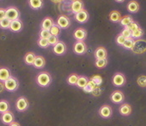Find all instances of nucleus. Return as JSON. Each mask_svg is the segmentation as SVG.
I'll return each mask as SVG.
<instances>
[{
	"instance_id": "nucleus-1",
	"label": "nucleus",
	"mask_w": 146,
	"mask_h": 126,
	"mask_svg": "<svg viewBox=\"0 0 146 126\" xmlns=\"http://www.w3.org/2000/svg\"><path fill=\"white\" fill-rule=\"evenodd\" d=\"M51 75L48 73L43 71L41 73H39L38 74V76L36 77V82L37 84L40 86V87H48L50 84H51Z\"/></svg>"
},
{
	"instance_id": "nucleus-2",
	"label": "nucleus",
	"mask_w": 146,
	"mask_h": 126,
	"mask_svg": "<svg viewBox=\"0 0 146 126\" xmlns=\"http://www.w3.org/2000/svg\"><path fill=\"white\" fill-rule=\"evenodd\" d=\"M3 84H4L5 90H7L9 92L16 91L18 90V88H19V85L18 80L15 77H13V76L9 78L6 81H4Z\"/></svg>"
},
{
	"instance_id": "nucleus-3",
	"label": "nucleus",
	"mask_w": 146,
	"mask_h": 126,
	"mask_svg": "<svg viewBox=\"0 0 146 126\" xmlns=\"http://www.w3.org/2000/svg\"><path fill=\"white\" fill-rule=\"evenodd\" d=\"M19 17H20V12L16 7L11 6L6 9V19L13 21V20L19 19Z\"/></svg>"
},
{
	"instance_id": "nucleus-4",
	"label": "nucleus",
	"mask_w": 146,
	"mask_h": 126,
	"mask_svg": "<svg viewBox=\"0 0 146 126\" xmlns=\"http://www.w3.org/2000/svg\"><path fill=\"white\" fill-rule=\"evenodd\" d=\"M132 51L135 54H143L146 51V41L143 39L136 40L134 43Z\"/></svg>"
},
{
	"instance_id": "nucleus-5",
	"label": "nucleus",
	"mask_w": 146,
	"mask_h": 126,
	"mask_svg": "<svg viewBox=\"0 0 146 126\" xmlns=\"http://www.w3.org/2000/svg\"><path fill=\"white\" fill-rule=\"evenodd\" d=\"M29 106V100L23 97V96H21L19 97L17 101H16V109L19 112H24L28 109Z\"/></svg>"
},
{
	"instance_id": "nucleus-6",
	"label": "nucleus",
	"mask_w": 146,
	"mask_h": 126,
	"mask_svg": "<svg viewBox=\"0 0 146 126\" xmlns=\"http://www.w3.org/2000/svg\"><path fill=\"white\" fill-rule=\"evenodd\" d=\"M57 24L58 25V27L60 29H68L70 26L71 22H70V19H69V18L68 16L64 15V14H61L58 18Z\"/></svg>"
},
{
	"instance_id": "nucleus-7",
	"label": "nucleus",
	"mask_w": 146,
	"mask_h": 126,
	"mask_svg": "<svg viewBox=\"0 0 146 126\" xmlns=\"http://www.w3.org/2000/svg\"><path fill=\"white\" fill-rule=\"evenodd\" d=\"M74 19L75 20L79 23H86L89 19H90V14L87 10H85L84 9L83 10H81L80 12H79L78 13L75 14L74 16Z\"/></svg>"
},
{
	"instance_id": "nucleus-8",
	"label": "nucleus",
	"mask_w": 146,
	"mask_h": 126,
	"mask_svg": "<svg viewBox=\"0 0 146 126\" xmlns=\"http://www.w3.org/2000/svg\"><path fill=\"white\" fill-rule=\"evenodd\" d=\"M86 50H87V47L84 41H77L74 45V52L76 54L79 55L84 54Z\"/></svg>"
},
{
	"instance_id": "nucleus-9",
	"label": "nucleus",
	"mask_w": 146,
	"mask_h": 126,
	"mask_svg": "<svg viewBox=\"0 0 146 126\" xmlns=\"http://www.w3.org/2000/svg\"><path fill=\"white\" fill-rule=\"evenodd\" d=\"M66 45L63 41H58L55 45L53 47V51L57 55H63L66 53Z\"/></svg>"
},
{
	"instance_id": "nucleus-10",
	"label": "nucleus",
	"mask_w": 146,
	"mask_h": 126,
	"mask_svg": "<svg viewBox=\"0 0 146 126\" xmlns=\"http://www.w3.org/2000/svg\"><path fill=\"white\" fill-rule=\"evenodd\" d=\"M125 77L123 74L121 73H116L113 76L112 82L113 85L117 86V87H120L123 86L125 84Z\"/></svg>"
},
{
	"instance_id": "nucleus-11",
	"label": "nucleus",
	"mask_w": 146,
	"mask_h": 126,
	"mask_svg": "<svg viewBox=\"0 0 146 126\" xmlns=\"http://www.w3.org/2000/svg\"><path fill=\"white\" fill-rule=\"evenodd\" d=\"M110 99L113 103H122L124 99V94L119 90H115L112 93V94L110 96Z\"/></svg>"
},
{
	"instance_id": "nucleus-12",
	"label": "nucleus",
	"mask_w": 146,
	"mask_h": 126,
	"mask_svg": "<svg viewBox=\"0 0 146 126\" xmlns=\"http://www.w3.org/2000/svg\"><path fill=\"white\" fill-rule=\"evenodd\" d=\"M99 114L104 119H108L112 115V109L110 105H103L99 110Z\"/></svg>"
},
{
	"instance_id": "nucleus-13",
	"label": "nucleus",
	"mask_w": 146,
	"mask_h": 126,
	"mask_svg": "<svg viewBox=\"0 0 146 126\" xmlns=\"http://www.w3.org/2000/svg\"><path fill=\"white\" fill-rule=\"evenodd\" d=\"M1 120L4 125H10L14 121V115L12 113L11 111H7L1 115Z\"/></svg>"
},
{
	"instance_id": "nucleus-14",
	"label": "nucleus",
	"mask_w": 146,
	"mask_h": 126,
	"mask_svg": "<svg viewBox=\"0 0 146 126\" xmlns=\"http://www.w3.org/2000/svg\"><path fill=\"white\" fill-rule=\"evenodd\" d=\"M86 37H87V32L85 29H84L82 28H78L74 32V38L77 41H84V40H85Z\"/></svg>"
},
{
	"instance_id": "nucleus-15",
	"label": "nucleus",
	"mask_w": 146,
	"mask_h": 126,
	"mask_svg": "<svg viewBox=\"0 0 146 126\" xmlns=\"http://www.w3.org/2000/svg\"><path fill=\"white\" fill-rule=\"evenodd\" d=\"M83 9H84V3L82 0H74L72 2L71 11L73 13L76 14Z\"/></svg>"
},
{
	"instance_id": "nucleus-16",
	"label": "nucleus",
	"mask_w": 146,
	"mask_h": 126,
	"mask_svg": "<svg viewBox=\"0 0 146 126\" xmlns=\"http://www.w3.org/2000/svg\"><path fill=\"white\" fill-rule=\"evenodd\" d=\"M23 29V23L21 20L16 19L11 21L10 26H9V30L13 32V33H19Z\"/></svg>"
},
{
	"instance_id": "nucleus-17",
	"label": "nucleus",
	"mask_w": 146,
	"mask_h": 126,
	"mask_svg": "<svg viewBox=\"0 0 146 126\" xmlns=\"http://www.w3.org/2000/svg\"><path fill=\"white\" fill-rule=\"evenodd\" d=\"M107 50L104 47H98L96 50L94 51V57L96 59H101V58H107Z\"/></svg>"
},
{
	"instance_id": "nucleus-18",
	"label": "nucleus",
	"mask_w": 146,
	"mask_h": 126,
	"mask_svg": "<svg viewBox=\"0 0 146 126\" xmlns=\"http://www.w3.org/2000/svg\"><path fill=\"white\" fill-rule=\"evenodd\" d=\"M127 9L129 13H137L139 10V4L137 1L135 0H131L127 4Z\"/></svg>"
},
{
	"instance_id": "nucleus-19",
	"label": "nucleus",
	"mask_w": 146,
	"mask_h": 126,
	"mask_svg": "<svg viewBox=\"0 0 146 126\" xmlns=\"http://www.w3.org/2000/svg\"><path fill=\"white\" fill-rule=\"evenodd\" d=\"M29 5L32 9L39 10L44 6V1L43 0H29Z\"/></svg>"
},
{
	"instance_id": "nucleus-20",
	"label": "nucleus",
	"mask_w": 146,
	"mask_h": 126,
	"mask_svg": "<svg viewBox=\"0 0 146 126\" xmlns=\"http://www.w3.org/2000/svg\"><path fill=\"white\" fill-rule=\"evenodd\" d=\"M54 20L52 18L50 17H46L43 19L42 23H41V29H45V30H50L51 27L54 24Z\"/></svg>"
},
{
	"instance_id": "nucleus-21",
	"label": "nucleus",
	"mask_w": 146,
	"mask_h": 126,
	"mask_svg": "<svg viewBox=\"0 0 146 126\" xmlns=\"http://www.w3.org/2000/svg\"><path fill=\"white\" fill-rule=\"evenodd\" d=\"M11 76V73H10L9 69L5 68V67H1L0 68V81L1 82L6 81Z\"/></svg>"
},
{
	"instance_id": "nucleus-22",
	"label": "nucleus",
	"mask_w": 146,
	"mask_h": 126,
	"mask_svg": "<svg viewBox=\"0 0 146 126\" xmlns=\"http://www.w3.org/2000/svg\"><path fill=\"white\" fill-rule=\"evenodd\" d=\"M33 65L36 69H42V68H44L45 65V58L43 56H41V55L36 56Z\"/></svg>"
},
{
	"instance_id": "nucleus-23",
	"label": "nucleus",
	"mask_w": 146,
	"mask_h": 126,
	"mask_svg": "<svg viewBox=\"0 0 146 126\" xmlns=\"http://www.w3.org/2000/svg\"><path fill=\"white\" fill-rule=\"evenodd\" d=\"M109 18H110V20L113 23H119L122 17H121V14L117 10H113L110 12Z\"/></svg>"
},
{
	"instance_id": "nucleus-24",
	"label": "nucleus",
	"mask_w": 146,
	"mask_h": 126,
	"mask_svg": "<svg viewBox=\"0 0 146 126\" xmlns=\"http://www.w3.org/2000/svg\"><path fill=\"white\" fill-rule=\"evenodd\" d=\"M132 108L129 103H123L119 108V113L124 116H128L131 114Z\"/></svg>"
},
{
	"instance_id": "nucleus-25",
	"label": "nucleus",
	"mask_w": 146,
	"mask_h": 126,
	"mask_svg": "<svg viewBox=\"0 0 146 126\" xmlns=\"http://www.w3.org/2000/svg\"><path fill=\"white\" fill-rule=\"evenodd\" d=\"M35 57H36V55L33 52H28L25 54V56H24V62H25V64H28V65H33Z\"/></svg>"
},
{
	"instance_id": "nucleus-26",
	"label": "nucleus",
	"mask_w": 146,
	"mask_h": 126,
	"mask_svg": "<svg viewBox=\"0 0 146 126\" xmlns=\"http://www.w3.org/2000/svg\"><path fill=\"white\" fill-rule=\"evenodd\" d=\"M89 82V79L85 76H79L78 81H77V84H76V86L79 87L80 89H83L84 87L86 86V84H88Z\"/></svg>"
},
{
	"instance_id": "nucleus-27",
	"label": "nucleus",
	"mask_w": 146,
	"mask_h": 126,
	"mask_svg": "<svg viewBox=\"0 0 146 126\" xmlns=\"http://www.w3.org/2000/svg\"><path fill=\"white\" fill-rule=\"evenodd\" d=\"M9 110V103L7 100H0V114H3Z\"/></svg>"
},
{
	"instance_id": "nucleus-28",
	"label": "nucleus",
	"mask_w": 146,
	"mask_h": 126,
	"mask_svg": "<svg viewBox=\"0 0 146 126\" xmlns=\"http://www.w3.org/2000/svg\"><path fill=\"white\" fill-rule=\"evenodd\" d=\"M97 87V85L94 83V81H92L91 80H89L88 84H86L85 87L83 88V90L85 92V93H92V91Z\"/></svg>"
},
{
	"instance_id": "nucleus-29",
	"label": "nucleus",
	"mask_w": 146,
	"mask_h": 126,
	"mask_svg": "<svg viewBox=\"0 0 146 126\" xmlns=\"http://www.w3.org/2000/svg\"><path fill=\"white\" fill-rule=\"evenodd\" d=\"M133 21H134V20H133V19H132L131 16H129V15H125L123 18H121L119 23H120V24H121L122 26L127 27L129 24H130Z\"/></svg>"
},
{
	"instance_id": "nucleus-30",
	"label": "nucleus",
	"mask_w": 146,
	"mask_h": 126,
	"mask_svg": "<svg viewBox=\"0 0 146 126\" xmlns=\"http://www.w3.org/2000/svg\"><path fill=\"white\" fill-rule=\"evenodd\" d=\"M79 77V76L77 74H70L68 77V84H70V85H76Z\"/></svg>"
},
{
	"instance_id": "nucleus-31",
	"label": "nucleus",
	"mask_w": 146,
	"mask_h": 126,
	"mask_svg": "<svg viewBox=\"0 0 146 126\" xmlns=\"http://www.w3.org/2000/svg\"><path fill=\"white\" fill-rule=\"evenodd\" d=\"M49 32H50L51 35H53V36H56V37H58V35L60 34V32H61V29H60V28L58 27V25L57 23H54V24H53V26L51 27V29H50Z\"/></svg>"
},
{
	"instance_id": "nucleus-32",
	"label": "nucleus",
	"mask_w": 146,
	"mask_h": 126,
	"mask_svg": "<svg viewBox=\"0 0 146 126\" xmlns=\"http://www.w3.org/2000/svg\"><path fill=\"white\" fill-rule=\"evenodd\" d=\"M108 64V60L107 58H101V59H96L95 61V66L98 69H103L104 67H106Z\"/></svg>"
},
{
	"instance_id": "nucleus-33",
	"label": "nucleus",
	"mask_w": 146,
	"mask_h": 126,
	"mask_svg": "<svg viewBox=\"0 0 146 126\" xmlns=\"http://www.w3.org/2000/svg\"><path fill=\"white\" fill-rule=\"evenodd\" d=\"M134 43H135V40L134 38H126L125 42L123 44V47L126 49H129V50H132L133 48V46H134Z\"/></svg>"
},
{
	"instance_id": "nucleus-34",
	"label": "nucleus",
	"mask_w": 146,
	"mask_h": 126,
	"mask_svg": "<svg viewBox=\"0 0 146 126\" xmlns=\"http://www.w3.org/2000/svg\"><path fill=\"white\" fill-rule=\"evenodd\" d=\"M10 23H11V20L5 18L0 21V28L2 29H9Z\"/></svg>"
},
{
	"instance_id": "nucleus-35",
	"label": "nucleus",
	"mask_w": 146,
	"mask_h": 126,
	"mask_svg": "<svg viewBox=\"0 0 146 126\" xmlns=\"http://www.w3.org/2000/svg\"><path fill=\"white\" fill-rule=\"evenodd\" d=\"M144 35V31L141 28H139L137 29L136 30L132 32V34H131V38H139L140 37H142Z\"/></svg>"
},
{
	"instance_id": "nucleus-36",
	"label": "nucleus",
	"mask_w": 146,
	"mask_h": 126,
	"mask_svg": "<svg viewBox=\"0 0 146 126\" xmlns=\"http://www.w3.org/2000/svg\"><path fill=\"white\" fill-rule=\"evenodd\" d=\"M38 45L39 46L40 48H47L49 46V44H48V39L39 38H38Z\"/></svg>"
},
{
	"instance_id": "nucleus-37",
	"label": "nucleus",
	"mask_w": 146,
	"mask_h": 126,
	"mask_svg": "<svg viewBox=\"0 0 146 126\" xmlns=\"http://www.w3.org/2000/svg\"><path fill=\"white\" fill-rule=\"evenodd\" d=\"M90 80L92 81H94V83L97 86H100L102 84V82H103V79H102L101 76H100V75H94V76L91 77Z\"/></svg>"
},
{
	"instance_id": "nucleus-38",
	"label": "nucleus",
	"mask_w": 146,
	"mask_h": 126,
	"mask_svg": "<svg viewBox=\"0 0 146 126\" xmlns=\"http://www.w3.org/2000/svg\"><path fill=\"white\" fill-rule=\"evenodd\" d=\"M137 84L140 87H146V76L141 75L137 79Z\"/></svg>"
},
{
	"instance_id": "nucleus-39",
	"label": "nucleus",
	"mask_w": 146,
	"mask_h": 126,
	"mask_svg": "<svg viewBox=\"0 0 146 126\" xmlns=\"http://www.w3.org/2000/svg\"><path fill=\"white\" fill-rule=\"evenodd\" d=\"M50 36H51V34H50L49 30L41 29V31H40V33H39V38H41L48 39Z\"/></svg>"
},
{
	"instance_id": "nucleus-40",
	"label": "nucleus",
	"mask_w": 146,
	"mask_h": 126,
	"mask_svg": "<svg viewBox=\"0 0 146 126\" xmlns=\"http://www.w3.org/2000/svg\"><path fill=\"white\" fill-rule=\"evenodd\" d=\"M48 44H49V46H54L59 40H58V37L51 35V36L48 38Z\"/></svg>"
},
{
	"instance_id": "nucleus-41",
	"label": "nucleus",
	"mask_w": 146,
	"mask_h": 126,
	"mask_svg": "<svg viewBox=\"0 0 146 126\" xmlns=\"http://www.w3.org/2000/svg\"><path fill=\"white\" fill-rule=\"evenodd\" d=\"M121 34L124 36L125 38H131V34H132V32L128 29V28H124V29H123V31L121 32Z\"/></svg>"
},
{
	"instance_id": "nucleus-42",
	"label": "nucleus",
	"mask_w": 146,
	"mask_h": 126,
	"mask_svg": "<svg viewBox=\"0 0 146 126\" xmlns=\"http://www.w3.org/2000/svg\"><path fill=\"white\" fill-rule=\"evenodd\" d=\"M125 40H126V38H124L123 35L121 34H119L117 36V38H116V43L119 44V45H121L123 46L124 44V43L125 42Z\"/></svg>"
},
{
	"instance_id": "nucleus-43",
	"label": "nucleus",
	"mask_w": 146,
	"mask_h": 126,
	"mask_svg": "<svg viewBox=\"0 0 146 126\" xmlns=\"http://www.w3.org/2000/svg\"><path fill=\"white\" fill-rule=\"evenodd\" d=\"M126 28H128L131 32H133V31H135V30H136L137 29H139V25L136 23V22L133 21V22L130 23V24H129Z\"/></svg>"
},
{
	"instance_id": "nucleus-44",
	"label": "nucleus",
	"mask_w": 146,
	"mask_h": 126,
	"mask_svg": "<svg viewBox=\"0 0 146 126\" xmlns=\"http://www.w3.org/2000/svg\"><path fill=\"white\" fill-rule=\"evenodd\" d=\"M92 94H93V95H94V96H99V95H100V94H101V90H100V88L99 86H97V87L92 91Z\"/></svg>"
},
{
	"instance_id": "nucleus-45",
	"label": "nucleus",
	"mask_w": 146,
	"mask_h": 126,
	"mask_svg": "<svg viewBox=\"0 0 146 126\" xmlns=\"http://www.w3.org/2000/svg\"><path fill=\"white\" fill-rule=\"evenodd\" d=\"M6 18V9H0V21Z\"/></svg>"
},
{
	"instance_id": "nucleus-46",
	"label": "nucleus",
	"mask_w": 146,
	"mask_h": 126,
	"mask_svg": "<svg viewBox=\"0 0 146 126\" xmlns=\"http://www.w3.org/2000/svg\"><path fill=\"white\" fill-rule=\"evenodd\" d=\"M4 90H5L4 84H3V82H1V81H0V93H2V92Z\"/></svg>"
},
{
	"instance_id": "nucleus-47",
	"label": "nucleus",
	"mask_w": 146,
	"mask_h": 126,
	"mask_svg": "<svg viewBox=\"0 0 146 126\" xmlns=\"http://www.w3.org/2000/svg\"><path fill=\"white\" fill-rule=\"evenodd\" d=\"M9 126H21L19 125V123L16 122V121H13V123H11L10 125H9Z\"/></svg>"
},
{
	"instance_id": "nucleus-48",
	"label": "nucleus",
	"mask_w": 146,
	"mask_h": 126,
	"mask_svg": "<svg viewBox=\"0 0 146 126\" xmlns=\"http://www.w3.org/2000/svg\"><path fill=\"white\" fill-rule=\"evenodd\" d=\"M52 2H54V3H60L62 0H51Z\"/></svg>"
},
{
	"instance_id": "nucleus-49",
	"label": "nucleus",
	"mask_w": 146,
	"mask_h": 126,
	"mask_svg": "<svg viewBox=\"0 0 146 126\" xmlns=\"http://www.w3.org/2000/svg\"><path fill=\"white\" fill-rule=\"evenodd\" d=\"M115 2H117V3H123L124 2V0H114Z\"/></svg>"
}]
</instances>
